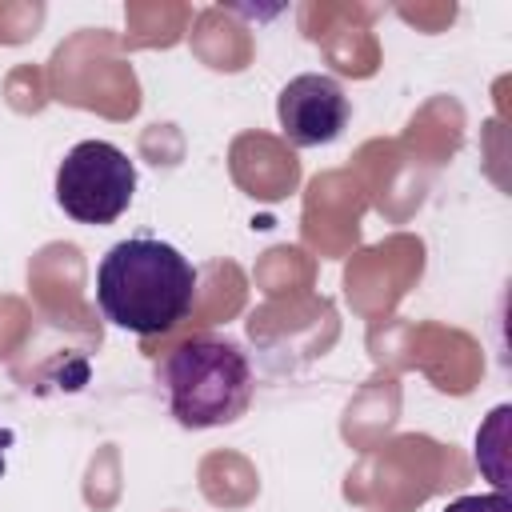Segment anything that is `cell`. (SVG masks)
I'll use <instances>...</instances> for the list:
<instances>
[{
    "label": "cell",
    "mask_w": 512,
    "mask_h": 512,
    "mask_svg": "<svg viewBox=\"0 0 512 512\" xmlns=\"http://www.w3.org/2000/svg\"><path fill=\"white\" fill-rule=\"evenodd\" d=\"M196 300L192 260L152 236L116 240L96 268V304L104 320L136 336L172 332Z\"/></svg>",
    "instance_id": "obj_1"
},
{
    "label": "cell",
    "mask_w": 512,
    "mask_h": 512,
    "mask_svg": "<svg viewBox=\"0 0 512 512\" xmlns=\"http://www.w3.org/2000/svg\"><path fill=\"white\" fill-rule=\"evenodd\" d=\"M168 412L180 428H220L252 404V364L240 344L224 336H192L160 364Z\"/></svg>",
    "instance_id": "obj_2"
},
{
    "label": "cell",
    "mask_w": 512,
    "mask_h": 512,
    "mask_svg": "<svg viewBox=\"0 0 512 512\" xmlns=\"http://www.w3.org/2000/svg\"><path fill=\"white\" fill-rule=\"evenodd\" d=\"M136 196V164L112 140H80L56 168V204L76 224H112Z\"/></svg>",
    "instance_id": "obj_3"
},
{
    "label": "cell",
    "mask_w": 512,
    "mask_h": 512,
    "mask_svg": "<svg viewBox=\"0 0 512 512\" xmlns=\"http://www.w3.org/2000/svg\"><path fill=\"white\" fill-rule=\"evenodd\" d=\"M348 116H352V104L340 80L324 72L292 76L276 96V120L292 148L332 144L348 128Z\"/></svg>",
    "instance_id": "obj_4"
},
{
    "label": "cell",
    "mask_w": 512,
    "mask_h": 512,
    "mask_svg": "<svg viewBox=\"0 0 512 512\" xmlns=\"http://www.w3.org/2000/svg\"><path fill=\"white\" fill-rule=\"evenodd\" d=\"M444 512H512L508 492H480V496H456Z\"/></svg>",
    "instance_id": "obj_5"
},
{
    "label": "cell",
    "mask_w": 512,
    "mask_h": 512,
    "mask_svg": "<svg viewBox=\"0 0 512 512\" xmlns=\"http://www.w3.org/2000/svg\"><path fill=\"white\" fill-rule=\"evenodd\" d=\"M12 444V432H0V476H4V448Z\"/></svg>",
    "instance_id": "obj_6"
}]
</instances>
